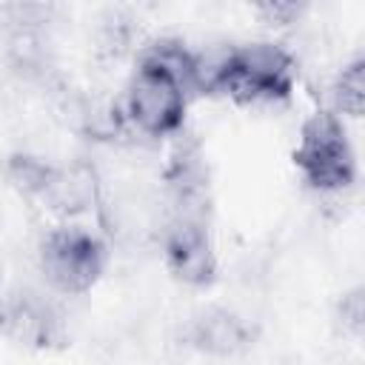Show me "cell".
I'll use <instances>...</instances> for the list:
<instances>
[{
  "instance_id": "1",
  "label": "cell",
  "mask_w": 365,
  "mask_h": 365,
  "mask_svg": "<svg viewBox=\"0 0 365 365\" xmlns=\"http://www.w3.org/2000/svg\"><path fill=\"white\" fill-rule=\"evenodd\" d=\"M202 54V94H222L242 106L282 103L297 86V60L277 40H248Z\"/></svg>"
},
{
  "instance_id": "2",
  "label": "cell",
  "mask_w": 365,
  "mask_h": 365,
  "mask_svg": "<svg viewBox=\"0 0 365 365\" xmlns=\"http://www.w3.org/2000/svg\"><path fill=\"white\" fill-rule=\"evenodd\" d=\"M294 165L311 188L325 194L345 191L356 182V151L339 114L319 108L302 123L294 145Z\"/></svg>"
},
{
  "instance_id": "3",
  "label": "cell",
  "mask_w": 365,
  "mask_h": 365,
  "mask_svg": "<svg viewBox=\"0 0 365 365\" xmlns=\"http://www.w3.org/2000/svg\"><path fill=\"white\" fill-rule=\"evenodd\" d=\"M37 257L46 282L63 297H77L100 282L108 265V245L91 228L63 222L46 231Z\"/></svg>"
},
{
  "instance_id": "4",
  "label": "cell",
  "mask_w": 365,
  "mask_h": 365,
  "mask_svg": "<svg viewBox=\"0 0 365 365\" xmlns=\"http://www.w3.org/2000/svg\"><path fill=\"white\" fill-rule=\"evenodd\" d=\"M188 97L191 94L174 74H168L157 63L137 57V66L123 88L120 111L123 120L140 134L171 137L182 131Z\"/></svg>"
},
{
  "instance_id": "5",
  "label": "cell",
  "mask_w": 365,
  "mask_h": 365,
  "mask_svg": "<svg viewBox=\"0 0 365 365\" xmlns=\"http://www.w3.org/2000/svg\"><path fill=\"white\" fill-rule=\"evenodd\" d=\"M160 248L168 271L188 285H208L217 274V248L208 217L165 214L160 222Z\"/></svg>"
},
{
  "instance_id": "6",
  "label": "cell",
  "mask_w": 365,
  "mask_h": 365,
  "mask_svg": "<svg viewBox=\"0 0 365 365\" xmlns=\"http://www.w3.org/2000/svg\"><path fill=\"white\" fill-rule=\"evenodd\" d=\"M163 205L165 214L208 217L211 182L202 145L194 134H177V143L163 168Z\"/></svg>"
},
{
  "instance_id": "7",
  "label": "cell",
  "mask_w": 365,
  "mask_h": 365,
  "mask_svg": "<svg viewBox=\"0 0 365 365\" xmlns=\"http://www.w3.org/2000/svg\"><path fill=\"white\" fill-rule=\"evenodd\" d=\"M0 334L26 348H51L66 334V317L48 294L14 288L0 297Z\"/></svg>"
},
{
  "instance_id": "8",
  "label": "cell",
  "mask_w": 365,
  "mask_h": 365,
  "mask_svg": "<svg viewBox=\"0 0 365 365\" xmlns=\"http://www.w3.org/2000/svg\"><path fill=\"white\" fill-rule=\"evenodd\" d=\"M182 339L208 356H234L254 342V325L225 305H208L188 317Z\"/></svg>"
},
{
  "instance_id": "9",
  "label": "cell",
  "mask_w": 365,
  "mask_h": 365,
  "mask_svg": "<svg viewBox=\"0 0 365 365\" xmlns=\"http://www.w3.org/2000/svg\"><path fill=\"white\" fill-rule=\"evenodd\" d=\"M331 97H334V114H345V117H362V106H365V57L354 54L351 60L342 63V68L334 77L331 86Z\"/></svg>"
},
{
  "instance_id": "10",
  "label": "cell",
  "mask_w": 365,
  "mask_h": 365,
  "mask_svg": "<svg viewBox=\"0 0 365 365\" xmlns=\"http://www.w3.org/2000/svg\"><path fill=\"white\" fill-rule=\"evenodd\" d=\"M339 317H342V325H348L354 334L362 331V317H365V302H362V288H351L342 302H339Z\"/></svg>"
}]
</instances>
